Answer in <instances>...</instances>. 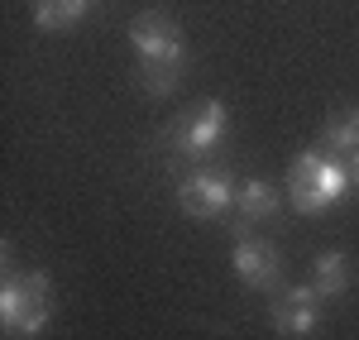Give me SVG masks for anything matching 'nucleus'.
Segmentation results:
<instances>
[{"label": "nucleus", "mask_w": 359, "mask_h": 340, "mask_svg": "<svg viewBox=\"0 0 359 340\" xmlns=\"http://www.w3.org/2000/svg\"><path fill=\"white\" fill-rule=\"evenodd\" d=\"M350 192V158L331 149H306L287 168V197L297 211H321Z\"/></svg>", "instance_id": "nucleus-1"}, {"label": "nucleus", "mask_w": 359, "mask_h": 340, "mask_svg": "<svg viewBox=\"0 0 359 340\" xmlns=\"http://www.w3.org/2000/svg\"><path fill=\"white\" fill-rule=\"evenodd\" d=\"M0 321L10 336H39L53 321V283L48 273H5L0 287Z\"/></svg>", "instance_id": "nucleus-2"}, {"label": "nucleus", "mask_w": 359, "mask_h": 340, "mask_svg": "<svg viewBox=\"0 0 359 340\" xmlns=\"http://www.w3.org/2000/svg\"><path fill=\"white\" fill-rule=\"evenodd\" d=\"M230 201H235V182H230V172H221V168L187 172V177L177 182V206H182L187 216L216 221V216L230 211Z\"/></svg>", "instance_id": "nucleus-3"}, {"label": "nucleus", "mask_w": 359, "mask_h": 340, "mask_svg": "<svg viewBox=\"0 0 359 340\" xmlns=\"http://www.w3.org/2000/svg\"><path fill=\"white\" fill-rule=\"evenodd\" d=\"M225 125H230L225 101H201L192 115H182V120L172 125V149L187 154V158H201V154H211V149L225 140Z\"/></svg>", "instance_id": "nucleus-4"}, {"label": "nucleus", "mask_w": 359, "mask_h": 340, "mask_svg": "<svg viewBox=\"0 0 359 340\" xmlns=\"http://www.w3.org/2000/svg\"><path fill=\"white\" fill-rule=\"evenodd\" d=\"M130 43L139 48L144 62H149V57H187V39H182L177 20H168L163 10H144V15H135Z\"/></svg>", "instance_id": "nucleus-5"}, {"label": "nucleus", "mask_w": 359, "mask_h": 340, "mask_svg": "<svg viewBox=\"0 0 359 340\" xmlns=\"http://www.w3.org/2000/svg\"><path fill=\"white\" fill-rule=\"evenodd\" d=\"M321 292L316 287H287L273 302V331L278 336H311L321 326Z\"/></svg>", "instance_id": "nucleus-6"}, {"label": "nucleus", "mask_w": 359, "mask_h": 340, "mask_svg": "<svg viewBox=\"0 0 359 340\" xmlns=\"http://www.w3.org/2000/svg\"><path fill=\"white\" fill-rule=\"evenodd\" d=\"M235 273L245 278L249 287H273L278 283V254L269 240H254V235H235Z\"/></svg>", "instance_id": "nucleus-7"}, {"label": "nucleus", "mask_w": 359, "mask_h": 340, "mask_svg": "<svg viewBox=\"0 0 359 340\" xmlns=\"http://www.w3.org/2000/svg\"><path fill=\"white\" fill-rule=\"evenodd\" d=\"M235 211H240L245 226H259V221H269L278 211V192L264 177H245V182L235 187Z\"/></svg>", "instance_id": "nucleus-8"}, {"label": "nucleus", "mask_w": 359, "mask_h": 340, "mask_svg": "<svg viewBox=\"0 0 359 340\" xmlns=\"http://www.w3.org/2000/svg\"><path fill=\"white\" fill-rule=\"evenodd\" d=\"M355 283V268H350V259L340 254V250H326V254L316 259V268H311V287L321 292V297H345Z\"/></svg>", "instance_id": "nucleus-9"}, {"label": "nucleus", "mask_w": 359, "mask_h": 340, "mask_svg": "<svg viewBox=\"0 0 359 340\" xmlns=\"http://www.w3.org/2000/svg\"><path fill=\"white\" fill-rule=\"evenodd\" d=\"M86 10H91V0H34V25L39 29H67V25H77Z\"/></svg>", "instance_id": "nucleus-10"}, {"label": "nucleus", "mask_w": 359, "mask_h": 340, "mask_svg": "<svg viewBox=\"0 0 359 340\" xmlns=\"http://www.w3.org/2000/svg\"><path fill=\"white\" fill-rule=\"evenodd\" d=\"M326 149L340 154V158H350V154L359 149V106L331 115V125H326Z\"/></svg>", "instance_id": "nucleus-11"}, {"label": "nucleus", "mask_w": 359, "mask_h": 340, "mask_svg": "<svg viewBox=\"0 0 359 340\" xmlns=\"http://www.w3.org/2000/svg\"><path fill=\"white\" fill-rule=\"evenodd\" d=\"M182 62H187V57H149V62H144V86H149L154 96L172 91L177 77H182Z\"/></svg>", "instance_id": "nucleus-12"}, {"label": "nucleus", "mask_w": 359, "mask_h": 340, "mask_svg": "<svg viewBox=\"0 0 359 340\" xmlns=\"http://www.w3.org/2000/svg\"><path fill=\"white\" fill-rule=\"evenodd\" d=\"M350 187H359V149L350 154Z\"/></svg>", "instance_id": "nucleus-13"}]
</instances>
